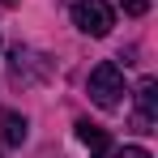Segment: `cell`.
<instances>
[{
    "mask_svg": "<svg viewBox=\"0 0 158 158\" xmlns=\"http://www.w3.org/2000/svg\"><path fill=\"white\" fill-rule=\"evenodd\" d=\"M154 120H158V81L145 77L137 85V115H132V128L137 132H154Z\"/></svg>",
    "mask_w": 158,
    "mask_h": 158,
    "instance_id": "4",
    "label": "cell"
},
{
    "mask_svg": "<svg viewBox=\"0 0 158 158\" xmlns=\"http://www.w3.org/2000/svg\"><path fill=\"white\" fill-rule=\"evenodd\" d=\"M128 17H145V9H150V0H115Z\"/></svg>",
    "mask_w": 158,
    "mask_h": 158,
    "instance_id": "7",
    "label": "cell"
},
{
    "mask_svg": "<svg viewBox=\"0 0 158 158\" xmlns=\"http://www.w3.org/2000/svg\"><path fill=\"white\" fill-rule=\"evenodd\" d=\"M0 4H17V0H0Z\"/></svg>",
    "mask_w": 158,
    "mask_h": 158,
    "instance_id": "9",
    "label": "cell"
},
{
    "mask_svg": "<svg viewBox=\"0 0 158 158\" xmlns=\"http://www.w3.org/2000/svg\"><path fill=\"white\" fill-rule=\"evenodd\" d=\"M0 137H4V145H22V141L30 137L26 115H17V111H4V120H0Z\"/></svg>",
    "mask_w": 158,
    "mask_h": 158,
    "instance_id": "6",
    "label": "cell"
},
{
    "mask_svg": "<svg viewBox=\"0 0 158 158\" xmlns=\"http://www.w3.org/2000/svg\"><path fill=\"white\" fill-rule=\"evenodd\" d=\"M73 26H77L81 34H90V39H103V34H111V26H115V13H111L107 0H77V4H73Z\"/></svg>",
    "mask_w": 158,
    "mask_h": 158,
    "instance_id": "3",
    "label": "cell"
},
{
    "mask_svg": "<svg viewBox=\"0 0 158 158\" xmlns=\"http://www.w3.org/2000/svg\"><path fill=\"white\" fill-rule=\"evenodd\" d=\"M85 90H90V98L103 107V111H115L120 98H124V73H120L111 60H103V64H94V73H90V81H85Z\"/></svg>",
    "mask_w": 158,
    "mask_h": 158,
    "instance_id": "2",
    "label": "cell"
},
{
    "mask_svg": "<svg viewBox=\"0 0 158 158\" xmlns=\"http://www.w3.org/2000/svg\"><path fill=\"white\" fill-rule=\"evenodd\" d=\"M115 158H150V150H141V145H124Z\"/></svg>",
    "mask_w": 158,
    "mask_h": 158,
    "instance_id": "8",
    "label": "cell"
},
{
    "mask_svg": "<svg viewBox=\"0 0 158 158\" xmlns=\"http://www.w3.org/2000/svg\"><path fill=\"white\" fill-rule=\"evenodd\" d=\"M77 141L90 150V158H103L107 145H111V141H107V132L98 128V124H90V120H77Z\"/></svg>",
    "mask_w": 158,
    "mask_h": 158,
    "instance_id": "5",
    "label": "cell"
},
{
    "mask_svg": "<svg viewBox=\"0 0 158 158\" xmlns=\"http://www.w3.org/2000/svg\"><path fill=\"white\" fill-rule=\"evenodd\" d=\"M9 77H13V85H22V90H26V85H39V81L52 77V60L39 56L34 47H22V43H17V47L9 52Z\"/></svg>",
    "mask_w": 158,
    "mask_h": 158,
    "instance_id": "1",
    "label": "cell"
}]
</instances>
